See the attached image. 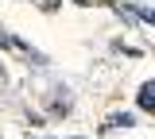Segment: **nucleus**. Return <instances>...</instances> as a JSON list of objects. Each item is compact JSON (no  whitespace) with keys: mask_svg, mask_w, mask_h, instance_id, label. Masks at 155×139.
<instances>
[{"mask_svg":"<svg viewBox=\"0 0 155 139\" xmlns=\"http://www.w3.org/2000/svg\"><path fill=\"white\" fill-rule=\"evenodd\" d=\"M116 12H120V16L128 12V16H136L140 23H155V12H151V4H128V0H124V4H116Z\"/></svg>","mask_w":155,"mask_h":139,"instance_id":"nucleus-1","label":"nucleus"},{"mask_svg":"<svg viewBox=\"0 0 155 139\" xmlns=\"http://www.w3.org/2000/svg\"><path fill=\"white\" fill-rule=\"evenodd\" d=\"M136 104H140V112H155V85H151V81H143V85H140Z\"/></svg>","mask_w":155,"mask_h":139,"instance_id":"nucleus-2","label":"nucleus"},{"mask_svg":"<svg viewBox=\"0 0 155 139\" xmlns=\"http://www.w3.org/2000/svg\"><path fill=\"white\" fill-rule=\"evenodd\" d=\"M47 116H70V93H54V100H51V108H47Z\"/></svg>","mask_w":155,"mask_h":139,"instance_id":"nucleus-3","label":"nucleus"},{"mask_svg":"<svg viewBox=\"0 0 155 139\" xmlns=\"http://www.w3.org/2000/svg\"><path fill=\"white\" fill-rule=\"evenodd\" d=\"M105 128H136V116L132 112H113V116L105 120Z\"/></svg>","mask_w":155,"mask_h":139,"instance_id":"nucleus-4","label":"nucleus"},{"mask_svg":"<svg viewBox=\"0 0 155 139\" xmlns=\"http://www.w3.org/2000/svg\"><path fill=\"white\" fill-rule=\"evenodd\" d=\"M39 8H47V12H58V8H62V0H35Z\"/></svg>","mask_w":155,"mask_h":139,"instance_id":"nucleus-5","label":"nucleus"},{"mask_svg":"<svg viewBox=\"0 0 155 139\" xmlns=\"http://www.w3.org/2000/svg\"><path fill=\"white\" fill-rule=\"evenodd\" d=\"M0 81H4V70H0Z\"/></svg>","mask_w":155,"mask_h":139,"instance_id":"nucleus-6","label":"nucleus"},{"mask_svg":"<svg viewBox=\"0 0 155 139\" xmlns=\"http://www.w3.org/2000/svg\"><path fill=\"white\" fill-rule=\"evenodd\" d=\"M70 139H81V135H70Z\"/></svg>","mask_w":155,"mask_h":139,"instance_id":"nucleus-7","label":"nucleus"}]
</instances>
